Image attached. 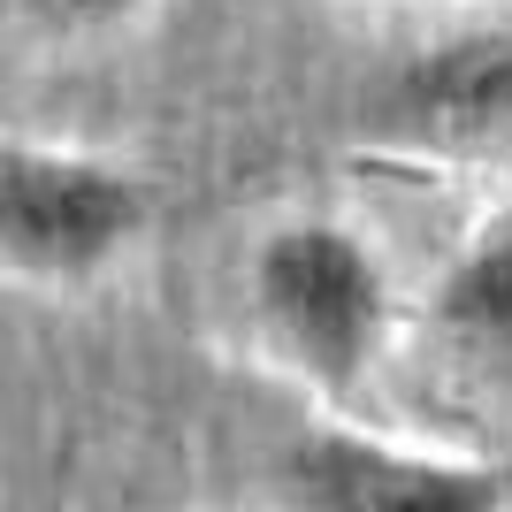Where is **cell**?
I'll return each mask as SVG.
<instances>
[{
	"label": "cell",
	"instance_id": "1",
	"mask_svg": "<svg viewBox=\"0 0 512 512\" xmlns=\"http://www.w3.org/2000/svg\"><path fill=\"white\" fill-rule=\"evenodd\" d=\"M253 321L314 398H352L390 329V276L344 222H283L253 253Z\"/></svg>",
	"mask_w": 512,
	"mask_h": 512
},
{
	"label": "cell",
	"instance_id": "4",
	"mask_svg": "<svg viewBox=\"0 0 512 512\" xmlns=\"http://www.w3.org/2000/svg\"><path fill=\"white\" fill-rule=\"evenodd\" d=\"M291 497L299 512H512V459H444L314 428L291 451Z\"/></svg>",
	"mask_w": 512,
	"mask_h": 512
},
{
	"label": "cell",
	"instance_id": "6",
	"mask_svg": "<svg viewBox=\"0 0 512 512\" xmlns=\"http://www.w3.org/2000/svg\"><path fill=\"white\" fill-rule=\"evenodd\" d=\"M8 8L31 16V23H46V31H100V23L130 16L138 0H8Z\"/></svg>",
	"mask_w": 512,
	"mask_h": 512
},
{
	"label": "cell",
	"instance_id": "5",
	"mask_svg": "<svg viewBox=\"0 0 512 512\" xmlns=\"http://www.w3.org/2000/svg\"><path fill=\"white\" fill-rule=\"evenodd\" d=\"M436 337L482 375H512V230H490L436 283Z\"/></svg>",
	"mask_w": 512,
	"mask_h": 512
},
{
	"label": "cell",
	"instance_id": "2",
	"mask_svg": "<svg viewBox=\"0 0 512 512\" xmlns=\"http://www.w3.org/2000/svg\"><path fill=\"white\" fill-rule=\"evenodd\" d=\"M146 176L100 153L0 146V276L85 283L146 230Z\"/></svg>",
	"mask_w": 512,
	"mask_h": 512
},
{
	"label": "cell",
	"instance_id": "3",
	"mask_svg": "<svg viewBox=\"0 0 512 512\" xmlns=\"http://www.w3.org/2000/svg\"><path fill=\"white\" fill-rule=\"evenodd\" d=\"M375 138L413 161H512V31L413 54L375 100Z\"/></svg>",
	"mask_w": 512,
	"mask_h": 512
}]
</instances>
